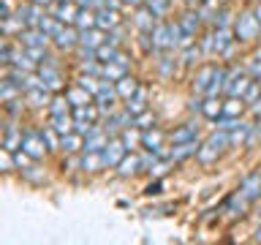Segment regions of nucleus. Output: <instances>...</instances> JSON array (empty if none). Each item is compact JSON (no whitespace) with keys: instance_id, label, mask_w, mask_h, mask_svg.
<instances>
[{"instance_id":"obj_1","label":"nucleus","mask_w":261,"mask_h":245,"mask_svg":"<svg viewBox=\"0 0 261 245\" xmlns=\"http://www.w3.org/2000/svg\"><path fill=\"white\" fill-rule=\"evenodd\" d=\"M226 147H231V134L228 131H215L207 142H204L199 147V153H196V158H199L201 163H212V161H218V155L220 153H226Z\"/></svg>"},{"instance_id":"obj_2","label":"nucleus","mask_w":261,"mask_h":245,"mask_svg":"<svg viewBox=\"0 0 261 245\" xmlns=\"http://www.w3.org/2000/svg\"><path fill=\"white\" fill-rule=\"evenodd\" d=\"M237 38H231V28H218L212 36H207L201 41V52L207 55V57H212V55H223L228 46L234 44Z\"/></svg>"},{"instance_id":"obj_3","label":"nucleus","mask_w":261,"mask_h":245,"mask_svg":"<svg viewBox=\"0 0 261 245\" xmlns=\"http://www.w3.org/2000/svg\"><path fill=\"white\" fill-rule=\"evenodd\" d=\"M258 33H261V22L256 19V14L245 11L237 16V22H234L237 41H253V38H258Z\"/></svg>"},{"instance_id":"obj_4","label":"nucleus","mask_w":261,"mask_h":245,"mask_svg":"<svg viewBox=\"0 0 261 245\" xmlns=\"http://www.w3.org/2000/svg\"><path fill=\"white\" fill-rule=\"evenodd\" d=\"M253 85V77L245 68H234L231 74H228L226 79V95H234V98H242L245 93H248V87Z\"/></svg>"},{"instance_id":"obj_5","label":"nucleus","mask_w":261,"mask_h":245,"mask_svg":"<svg viewBox=\"0 0 261 245\" xmlns=\"http://www.w3.org/2000/svg\"><path fill=\"white\" fill-rule=\"evenodd\" d=\"M152 38V49L155 52H169L174 49V33H171V22H158L150 33Z\"/></svg>"},{"instance_id":"obj_6","label":"nucleus","mask_w":261,"mask_h":245,"mask_svg":"<svg viewBox=\"0 0 261 245\" xmlns=\"http://www.w3.org/2000/svg\"><path fill=\"white\" fill-rule=\"evenodd\" d=\"M22 150L30 155L33 161H41L49 150L44 134H36V131H24V139H22Z\"/></svg>"},{"instance_id":"obj_7","label":"nucleus","mask_w":261,"mask_h":245,"mask_svg":"<svg viewBox=\"0 0 261 245\" xmlns=\"http://www.w3.org/2000/svg\"><path fill=\"white\" fill-rule=\"evenodd\" d=\"M125 153H128V147L122 144V139L120 136H109V142H106L103 147V166H109V169H117L120 166V161L125 158Z\"/></svg>"},{"instance_id":"obj_8","label":"nucleus","mask_w":261,"mask_h":245,"mask_svg":"<svg viewBox=\"0 0 261 245\" xmlns=\"http://www.w3.org/2000/svg\"><path fill=\"white\" fill-rule=\"evenodd\" d=\"M117 87H114V82H109V79H106L103 82V85H101V90H98V93H95V104H98V109H101V112H114V101H117Z\"/></svg>"},{"instance_id":"obj_9","label":"nucleus","mask_w":261,"mask_h":245,"mask_svg":"<svg viewBox=\"0 0 261 245\" xmlns=\"http://www.w3.org/2000/svg\"><path fill=\"white\" fill-rule=\"evenodd\" d=\"M240 193L248 202L261 199V172H250V175L242 180V183H240Z\"/></svg>"},{"instance_id":"obj_10","label":"nucleus","mask_w":261,"mask_h":245,"mask_svg":"<svg viewBox=\"0 0 261 245\" xmlns=\"http://www.w3.org/2000/svg\"><path fill=\"white\" fill-rule=\"evenodd\" d=\"M19 41L24 44V49H30V46H49V38L41 28H24L22 33H19Z\"/></svg>"},{"instance_id":"obj_11","label":"nucleus","mask_w":261,"mask_h":245,"mask_svg":"<svg viewBox=\"0 0 261 245\" xmlns=\"http://www.w3.org/2000/svg\"><path fill=\"white\" fill-rule=\"evenodd\" d=\"M55 44H57V49H63V52H68V49H73L79 44V28L76 24H68V28H63L57 36L52 38Z\"/></svg>"},{"instance_id":"obj_12","label":"nucleus","mask_w":261,"mask_h":245,"mask_svg":"<svg viewBox=\"0 0 261 245\" xmlns=\"http://www.w3.org/2000/svg\"><path fill=\"white\" fill-rule=\"evenodd\" d=\"M120 24V14H117V8H98L95 11V28H101L103 33L106 30H114Z\"/></svg>"},{"instance_id":"obj_13","label":"nucleus","mask_w":261,"mask_h":245,"mask_svg":"<svg viewBox=\"0 0 261 245\" xmlns=\"http://www.w3.org/2000/svg\"><path fill=\"white\" fill-rule=\"evenodd\" d=\"M16 16L24 22V28H38L41 19H44V6H36V3L22 6L19 11H16Z\"/></svg>"},{"instance_id":"obj_14","label":"nucleus","mask_w":261,"mask_h":245,"mask_svg":"<svg viewBox=\"0 0 261 245\" xmlns=\"http://www.w3.org/2000/svg\"><path fill=\"white\" fill-rule=\"evenodd\" d=\"M134 24L142 33H152V28L158 24V16H155V11H150L147 6H136V16H134Z\"/></svg>"},{"instance_id":"obj_15","label":"nucleus","mask_w":261,"mask_h":245,"mask_svg":"<svg viewBox=\"0 0 261 245\" xmlns=\"http://www.w3.org/2000/svg\"><path fill=\"white\" fill-rule=\"evenodd\" d=\"M106 136H109V134H106V128H103V131H101V128H93V131L85 136V150H82V153H103L106 142H109Z\"/></svg>"},{"instance_id":"obj_16","label":"nucleus","mask_w":261,"mask_h":245,"mask_svg":"<svg viewBox=\"0 0 261 245\" xmlns=\"http://www.w3.org/2000/svg\"><path fill=\"white\" fill-rule=\"evenodd\" d=\"M57 19H60L63 24H76V16H79V6L73 3V0H68V3H57L55 11H52Z\"/></svg>"},{"instance_id":"obj_17","label":"nucleus","mask_w":261,"mask_h":245,"mask_svg":"<svg viewBox=\"0 0 261 245\" xmlns=\"http://www.w3.org/2000/svg\"><path fill=\"white\" fill-rule=\"evenodd\" d=\"M163 131H158V128H147V131H142V144L147 147L150 153H155V155H163Z\"/></svg>"},{"instance_id":"obj_18","label":"nucleus","mask_w":261,"mask_h":245,"mask_svg":"<svg viewBox=\"0 0 261 245\" xmlns=\"http://www.w3.org/2000/svg\"><path fill=\"white\" fill-rule=\"evenodd\" d=\"M215 71H218V65H207V68H201L199 74H196V79H193V90L199 95H207V90L212 85V79H215Z\"/></svg>"},{"instance_id":"obj_19","label":"nucleus","mask_w":261,"mask_h":245,"mask_svg":"<svg viewBox=\"0 0 261 245\" xmlns=\"http://www.w3.org/2000/svg\"><path fill=\"white\" fill-rule=\"evenodd\" d=\"M38 77H41V87H46L49 93H52V90H60V74H57V68L55 65H41V71H38Z\"/></svg>"},{"instance_id":"obj_20","label":"nucleus","mask_w":261,"mask_h":245,"mask_svg":"<svg viewBox=\"0 0 261 245\" xmlns=\"http://www.w3.org/2000/svg\"><path fill=\"white\" fill-rule=\"evenodd\" d=\"M79 44L87 49H98L101 44H106V36L101 28H90V30H79Z\"/></svg>"},{"instance_id":"obj_21","label":"nucleus","mask_w":261,"mask_h":245,"mask_svg":"<svg viewBox=\"0 0 261 245\" xmlns=\"http://www.w3.org/2000/svg\"><path fill=\"white\" fill-rule=\"evenodd\" d=\"M22 139L24 134L19 128L14 126V122H8V128H6V136H3V150L8 153H16V150H22Z\"/></svg>"},{"instance_id":"obj_22","label":"nucleus","mask_w":261,"mask_h":245,"mask_svg":"<svg viewBox=\"0 0 261 245\" xmlns=\"http://www.w3.org/2000/svg\"><path fill=\"white\" fill-rule=\"evenodd\" d=\"M199 147H201L199 142H182V144H174L166 158H169V161H185V158H191V155L199 153Z\"/></svg>"},{"instance_id":"obj_23","label":"nucleus","mask_w":261,"mask_h":245,"mask_svg":"<svg viewBox=\"0 0 261 245\" xmlns=\"http://www.w3.org/2000/svg\"><path fill=\"white\" fill-rule=\"evenodd\" d=\"M60 150H63V153H79V150H85V136H82L79 131L65 134V136L60 139Z\"/></svg>"},{"instance_id":"obj_24","label":"nucleus","mask_w":261,"mask_h":245,"mask_svg":"<svg viewBox=\"0 0 261 245\" xmlns=\"http://www.w3.org/2000/svg\"><path fill=\"white\" fill-rule=\"evenodd\" d=\"M114 87H117V95L122 98V101H128V98H134L139 93V82L130 77V74H128V77H122L120 82H114Z\"/></svg>"},{"instance_id":"obj_25","label":"nucleus","mask_w":261,"mask_h":245,"mask_svg":"<svg viewBox=\"0 0 261 245\" xmlns=\"http://www.w3.org/2000/svg\"><path fill=\"white\" fill-rule=\"evenodd\" d=\"M201 114H204V117H210V120L223 117V101H220L218 95H207V101L201 104Z\"/></svg>"},{"instance_id":"obj_26","label":"nucleus","mask_w":261,"mask_h":245,"mask_svg":"<svg viewBox=\"0 0 261 245\" xmlns=\"http://www.w3.org/2000/svg\"><path fill=\"white\" fill-rule=\"evenodd\" d=\"M199 16H201L199 11H196V14L191 11V14H182V19H179V28H182V33H185L191 41L196 38V33H199V24H201Z\"/></svg>"},{"instance_id":"obj_27","label":"nucleus","mask_w":261,"mask_h":245,"mask_svg":"<svg viewBox=\"0 0 261 245\" xmlns=\"http://www.w3.org/2000/svg\"><path fill=\"white\" fill-rule=\"evenodd\" d=\"M122 77H128V65H122V63H117V60H112V63H103V77H101V79L120 82Z\"/></svg>"},{"instance_id":"obj_28","label":"nucleus","mask_w":261,"mask_h":245,"mask_svg":"<svg viewBox=\"0 0 261 245\" xmlns=\"http://www.w3.org/2000/svg\"><path fill=\"white\" fill-rule=\"evenodd\" d=\"M196 136H199V128H196L193 122H185L182 128H177L174 134H171V142H174V144H182V142H196Z\"/></svg>"},{"instance_id":"obj_29","label":"nucleus","mask_w":261,"mask_h":245,"mask_svg":"<svg viewBox=\"0 0 261 245\" xmlns=\"http://www.w3.org/2000/svg\"><path fill=\"white\" fill-rule=\"evenodd\" d=\"M16 93H22V87L16 85V82L11 77H6L3 82H0V101L8 104V101H16Z\"/></svg>"},{"instance_id":"obj_30","label":"nucleus","mask_w":261,"mask_h":245,"mask_svg":"<svg viewBox=\"0 0 261 245\" xmlns=\"http://www.w3.org/2000/svg\"><path fill=\"white\" fill-rule=\"evenodd\" d=\"M120 177H130V175H136V172H142V158H136V155H125V158L120 161Z\"/></svg>"},{"instance_id":"obj_31","label":"nucleus","mask_w":261,"mask_h":245,"mask_svg":"<svg viewBox=\"0 0 261 245\" xmlns=\"http://www.w3.org/2000/svg\"><path fill=\"white\" fill-rule=\"evenodd\" d=\"M125 109L134 114V117H136V114H142V112H147V93L142 87H139V93L134 98H128V101H125Z\"/></svg>"},{"instance_id":"obj_32","label":"nucleus","mask_w":261,"mask_h":245,"mask_svg":"<svg viewBox=\"0 0 261 245\" xmlns=\"http://www.w3.org/2000/svg\"><path fill=\"white\" fill-rule=\"evenodd\" d=\"M65 98L71 101V106H85V104L93 101V95H90L85 87H79V85L71 87V90H65Z\"/></svg>"},{"instance_id":"obj_33","label":"nucleus","mask_w":261,"mask_h":245,"mask_svg":"<svg viewBox=\"0 0 261 245\" xmlns=\"http://www.w3.org/2000/svg\"><path fill=\"white\" fill-rule=\"evenodd\" d=\"M242 109H245V98L228 95L226 101H223V117H240Z\"/></svg>"},{"instance_id":"obj_34","label":"nucleus","mask_w":261,"mask_h":245,"mask_svg":"<svg viewBox=\"0 0 261 245\" xmlns=\"http://www.w3.org/2000/svg\"><path fill=\"white\" fill-rule=\"evenodd\" d=\"M38 28H41V30H44V33H46V36H49V38H55V36H57V33H60V30H63V22H60V19H57V16H55V14H44V19H41V24H38Z\"/></svg>"},{"instance_id":"obj_35","label":"nucleus","mask_w":261,"mask_h":245,"mask_svg":"<svg viewBox=\"0 0 261 245\" xmlns=\"http://www.w3.org/2000/svg\"><path fill=\"white\" fill-rule=\"evenodd\" d=\"M28 101L33 104V106H49L52 104V98H49V90L46 87H33V90H28Z\"/></svg>"},{"instance_id":"obj_36","label":"nucleus","mask_w":261,"mask_h":245,"mask_svg":"<svg viewBox=\"0 0 261 245\" xmlns=\"http://www.w3.org/2000/svg\"><path fill=\"white\" fill-rule=\"evenodd\" d=\"M248 204H250V202L245 199V196H242L240 191H237V193L231 196V199L226 202V212H231V215H242V212L248 210Z\"/></svg>"},{"instance_id":"obj_37","label":"nucleus","mask_w":261,"mask_h":245,"mask_svg":"<svg viewBox=\"0 0 261 245\" xmlns=\"http://www.w3.org/2000/svg\"><path fill=\"white\" fill-rule=\"evenodd\" d=\"M52 128L60 136L71 134V131H73V117H71V114H55V117H52Z\"/></svg>"},{"instance_id":"obj_38","label":"nucleus","mask_w":261,"mask_h":245,"mask_svg":"<svg viewBox=\"0 0 261 245\" xmlns=\"http://www.w3.org/2000/svg\"><path fill=\"white\" fill-rule=\"evenodd\" d=\"M103 166V155L101 153H85L82 155V169L85 172H98Z\"/></svg>"},{"instance_id":"obj_39","label":"nucleus","mask_w":261,"mask_h":245,"mask_svg":"<svg viewBox=\"0 0 261 245\" xmlns=\"http://www.w3.org/2000/svg\"><path fill=\"white\" fill-rule=\"evenodd\" d=\"M76 28H79V30H90V28H95V11H93V8H79Z\"/></svg>"},{"instance_id":"obj_40","label":"nucleus","mask_w":261,"mask_h":245,"mask_svg":"<svg viewBox=\"0 0 261 245\" xmlns=\"http://www.w3.org/2000/svg\"><path fill=\"white\" fill-rule=\"evenodd\" d=\"M11 65H16V68H22V71H33L36 68V60L28 55V52H14V57H11Z\"/></svg>"},{"instance_id":"obj_41","label":"nucleus","mask_w":261,"mask_h":245,"mask_svg":"<svg viewBox=\"0 0 261 245\" xmlns=\"http://www.w3.org/2000/svg\"><path fill=\"white\" fill-rule=\"evenodd\" d=\"M201 49L196 46V44H188V46H182V55H179V60L182 63H188V65H193V63H199L201 60Z\"/></svg>"},{"instance_id":"obj_42","label":"nucleus","mask_w":261,"mask_h":245,"mask_svg":"<svg viewBox=\"0 0 261 245\" xmlns=\"http://www.w3.org/2000/svg\"><path fill=\"white\" fill-rule=\"evenodd\" d=\"M73 120H85V122H93V120H95V106H93V104H85V106H73Z\"/></svg>"},{"instance_id":"obj_43","label":"nucleus","mask_w":261,"mask_h":245,"mask_svg":"<svg viewBox=\"0 0 261 245\" xmlns=\"http://www.w3.org/2000/svg\"><path fill=\"white\" fill-rule=\"evenodd\" d=\"M49 112H52V117H55V114H68L71 112V101H68V98H52Z\"/></svg>"},{"instance_id":"obj_44","label":"nucleus","mask_w":261,"mask_h":245,"mask_svg":"<svg viewBox=\"0 0 261 245\" xmlns=\"http://www.w3.org/2000/svg\"><path fill=\"white\" fill-rule=\"evenodd\" d=\"M134 126H136V128H142V131H147V128H155V114H152L150 109L142 112V114H136Z\"/></svg>"},{"instance_id":"obj_45","label":"nucleus","mask_w":261,"mask_h":245,"mask_svg":"<svg viewBox=\"0 0 261 245\" xmlns=\"http://www.w3.org/2000/svg\"><path fill=\"white\" fill-rule=\"evenodd\" d=\"M144 6L150 8V11H155V16H158V19L169 11V0H144Z\"/></svg>"},{"instance_id":"obj_46","label":"nucleus","mask_w":261,"mask_h":245,"mask_svg":"<svg viewBox=\"0 0 261 245\" xmlns=\"http://www.w3.org/2000/svg\"><path fill=\"white\" fill-rule=\"evenodd\" d=\"M41 134H44V139H46V144H49V150H60V134H57L55 128H44L41 131Z\"/></svg>"},{"instance_id":"obj_47","label":"nucleus","mask_w":261,"mask_h":245,"mask_svg":"<svg viewBox=\"0 0 261 245\" xmlns=\"http://www.w3.org/2000/svg\"><path fill=\"white\" fill-rule=\"evenodd\" d=\"M98 63H101V60H82V74H90V77H103V68Z\"/></svg>"},{"instance_id":"obj_48","label":"nucleus","mask_w":261,"mask_h":245,"mask_svg":"<svg viewBox=\"0 0 261 245\" xmlns=\"http://www.w3.org/2000/svg\"><path fill=\"white\" fill-rule=\"evenodd\" d=\"M258 95H261V85H258L256 79H253V85L248 87V93H245L242 98H245V101H248V104H256V101H258Z\"/></svg>"},{"instance_id":"obj_49","label":"nucleus","mask_w":261,"mask_h":245,"mask_svg":"<svg viewBox=\"0 0 261 245\" xmlns=\"http://www.w3.org/2000/svg\"><path fill=\"white\" fill-rule=\"evenodd\" d=\"M174 68H177V60H174V57H163V60H161V74H163V77H171V74H174Z\"/></svg>"},{"instance_id":"obj_50","label":"nucleus","mask_w":261,"mask_h":245,"mask_svg":"<svg viewBox=\"0 0 261 245\" xmlns=\"http://www.w3.org/2000/svg\"><path fill=\"white\" fill-rule=\"evenodd\" d=\"M11 57H14V49H11V44L6 41V44L0 46V63H3V65H11Z\"/></svg>"},{"instance_id":"obj_51","label":"nucleus","mask_w":261,"mask_h":245,"mask_svg":"<svg viewBox=\"0 0 261 245\" xmlns=\"http://www.w3.org/2000/svg\"><path fill=\"white\" fill-rule=\"evenodd\" d=\"M79 8H93V11H98V8H106V0H76Z\"/></svg>"},{"instance_id":"obj_52","label":"nucleus","mask_w":261,"mask_h":245,"mask_svg":"<svg viewBox=\"0 0 261 245\" xmlns=\"http://www.w3.org/2000/svg\"><path fill=\"white\" fill-rule=\"evenodd\" d=\"M248 74H250L253 79H258V77H261V57H256V60H250V63H248Z\"/></svg>"},{"instance_id":"obj_53","label":"nucleus","mask_w":261,"mask_h":245,"mask_svg":"<svg viewBox=\"0 0 261 245\" xmlns=\"http://www.w3.org/2000/svg\"><path fill=\"white\" fill-rule=\"evenodd\" d=\"M38 166H28V169H22V175L28 177V180H33V183H38V180H44V175L41 172H36Z\"/></svg>"},{"instance_id":"obj_54","label":"nucleus","mask_w":261,"mask_h":245,"mask_svg":"<svg viewBox=\"0 0 261 245\" xmlns=\"http://www.w3.org/2000/svg\"><path fill=\"white\" fill-rule=\"evenodd\" d=\"M0 19H11V3H8V0H3V3H0Z\"/></svg>"},{"instance_id":"obj_55","label":"nucleus","mask_w":261,"mask_h":245,"mask_svg":"<svg viewBox=\"0 0 261 245\" xmlns=\"http://www.w3.org/2000/svg\"><path fill=\"white\" fill-rule=\"evenodd\" d=\"M161 191V183H152L150 188H147V193H158Z\"/></svg>"},{"instance_id":"obj_56","label":"nucleus","mask_w":261,"mask_h":245,"mask_svg":"<svg viewBox=\"0 0 261 245\" xmlns=\"http://www.w3.org/2000/svg\"><path fill=\"white\" fill-rule=\"evenodd\" d=\"M122 3H125V6H142L144 0H122Z\"/></svg>"},{"instance_id":"obj_57","label":"nucleus","mask_w":261,"mask_h":245,"mask_svg":"<svg viewBox=\"0 0 261 245\" xmlns=\"http://www.w3.org/2000/svg\"><path fill=\"white\" fill-rule=\"evenodd\" d=\"M30 3H36V6H49L52 0H30Z\"/></svg>"},{"instance_id":"obj_58","label":"nucleus","mask_w":261,"mask_h":245,"mask_svg":"<svg viewBox=\"0 0 261 245\" xmlns=\"http://www.w3.org/2000/svg\"><path fill=\"white\" fill-rule=\"evenodd\" d=\"M253 112H258V114H261V95H258V101L253 104Z\"/></svg>"},{"instance_id":"obj_59","label":"nucleus","mask_w":261,"mask_h":245,"mask_svg":"<svg viewBox=\"0 0 261 245\" xmlns=\"http://www.w3.org/2000/svg\"><path fill=\"white\" fill-rule=\"evenodd\" d=\"M253 14H256V19L261 22V6H258V8H256V11H253Z\"/></svg>"},{"instance_id":"obj_60","label":"nucleus","mask_w":261,"mask_h":245,"mask_svg":"<svg viewBox=\"0 0 261 245\" xmlns=\"http://www.w3.org/2000/svg\"><path fill=\"white\" fill-rule=\"evenodd\" d=\"M256 242H261V226H258V232H256Z\"/></svg>"},{"instance_id":"obj_61","label":"nucleus","mask_w":261,"mask_h":245,"mask_svg":"<svg viewBox=\"0 0 261 245\" xmlns=\"http://www.w3.org/2000/svg\"><path fill=\"white\" fill-rule=\"evenodd\" d=\"M188 3H201V0H188Z\"/></svg>"},{"instance_id":"obj_62","label":"nucleus","mask_w":261,"mask_h":245,"mask_svg":"<svg viewBox=\"0 0 261 245\" xmlns=\"http://www.w3.org/2000/svg\"><path fill=\"white\" fill-rule=\"evenodd\" d=\"M256 82H258V85H261V77H258V79H256Z\"/></svg>"},{"instance_id":"obj_63","label":"nucleus","mask_w":261,"mask_h":245,"mask_svg":"<svg viewBox=\"0 0 261 245\" xmlns=\"http://www.w3.org/2000/svg\"><path fill=\"white\" fill-rule=\"evenodd\" d=\"M60 3H68V0H60Z\"/></svg>"}]
</instances>
